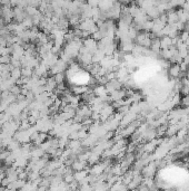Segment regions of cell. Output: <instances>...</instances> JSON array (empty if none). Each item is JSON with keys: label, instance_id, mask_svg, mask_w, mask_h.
<instances>
[{"label": "cell", "instance_id": "obj_1", "mask_svg": "<svg viewBox=\"0 0 189 191\" xmlns=\"http://www.w3.org/2000/svg\"><path fill=\"white\" fill-rule=\"evenodd\" d=\"M181 67H180V64H177V63H172V65L169 67L168 73L169 75L172 77V78H177L181 75Z\"/></svg>", "mask_w": 189, "mask_h": 191}, {"label": "cell", "instance_id": "obj_2", "mask_svg": "<svg viewBox=\"0 0 189 191\" xmlns=\"http://www.w3.org/2000/svg\"><path fill=\"white\" fill-rule=\"evenodd\" d=\"M167 21L169 24H177L179 21V17L177 11H170L167 14Z\"/></svg>", "mask_w": 189, "mask_h": 191}, {"label": "cell", "instance_id": "obj_4", "mask_svg": "<svg viewBox=\"0 0 189 191\" xmlns=\"http://www.w3.org/2000/svg\"><path fill=\"white\" fill-rule=\"evenodd\" d=\"M11 62L10 55H0V64H9Z\"/></svg>", "mask_w": 189, "mask_h": 191}, {"label": "cell", "instance_id": "obj_5", "mask_svg": "<svg viewBox=\"0 0 189 191\" xmlns=\"http://www.w3.org/2000/svg\"><path fill=\"white\" fill-rule=\"evenodd\" d=\"M119 2H120L121 5H127L130 2V0H119Z\"/></svg>", "mask_w": 189, "mask_h": 191}, {"label": "cell", "instance_id": "obj_3", "mask_svg": "<svg viewBox=\"0 0 189 191\" xmlns=\"http://www.w3.org/2000/svg\"><path fill=\"white\" fill-rule=\"evenodd\" d=\"M72 92L76 94V95H83L85 92H87V87L85 86H75L72 88Z\"/></svg>", "mask_w": 189, "mask_h": 191}, {"label": "cell", "instance_id": "obj_6", "mask_svg": "<svg viewBox=\"0 0 189 191\" xmlns=\"http://www.w3.org/2000/svg\"><path fill=\"white\" fill-rule=\"evenodd\" d=\"M76 1H78V2H80V4H85V2H87V0H76Z\"/></svg>", "mask_w": 189, "mask_h": 191}]
</instances>
